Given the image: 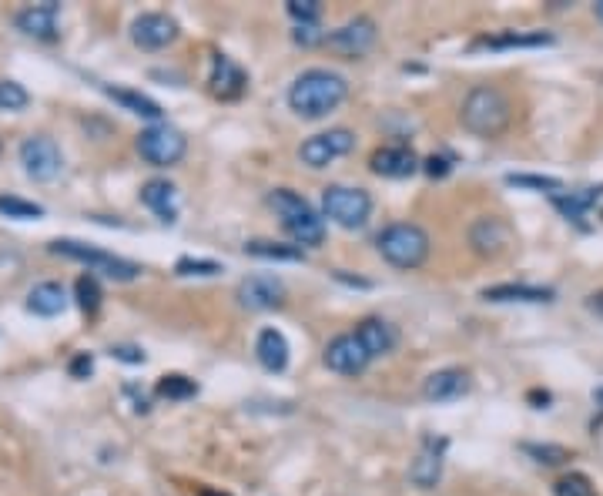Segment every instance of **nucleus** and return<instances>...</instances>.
Instances as JSON below:
<instances>
[{"label":"nucleus","instance_id":"obj_11","mask_svg":"<svg viewBox=\"0 0 603 496\" xmlns=\"http://www.w3.org/2000/svg\"><path fill=\"white\" fill-rule=\"evenodd\" d=\"M178 21L161 11H148V14H138L131 21V41L134 47L141 51H165L178 41Z\"/></svg>","mask_w":603,"mask_h":496},{"label":"nucleus","instance_id":"obj_36","mask_svg":"<svg viewBox=\"0 0 603 496\" xmlns=\"http://www.w3.org/2000/svg\"><path fill=\"white\" fill-rule=\"evenodd\" d=\"M289 17L292 21H299V27H315V21L322 17V4L319 0H289Z\"/></svg>","mask_w":603,"mask_h":496},{"label":"nucleus","instance_id":"obj_28","mask_svg":"<svg viewBox=\"0 0 603 496\" xmlns=\"http://www.w3.org/2000/svg\"><path fill=\"white\" fill-rule=\"evenodd\" d=\"M600 198V188H583V192H570V195H553V205L560 208L567 218H583V212Z\"/></svg>","mask_w":603,"mask_h":496},{"label":"nucleus","instance_id":"obj_20","mask_svg":"<svg viewBox=\"0 0 603 496\" xmlns=\"http://www.w3.org/2000/svg\"><path fill=\"white\" fill-rule=\"evenodd\" d=\"M17 31H24L34 41H54L57 37V4L47 0V4H31L24 7L21 14L14 17Z\"/></svg>","mask_w":603,"mask_h":496},{"label":"nucleus","instance_id":"obj_25","mask_svg":"<svg viewBox=\"0 0 603 496\" xmlns=\"http://www.w3.org/2000/svg\"><path fill=\"white\" fill-rule=\"evenodd\" d=\"M557 37L547 31H503V34H486L473 47H486V51H506V47H550Z\"/></svg>","mask_w":603,"mask_h":496},{"label":"nucleus","instance_id":"obj_19","mask_svg":"<svg viewBox=\"0 0 603 496\" xmlns=\"http://www.w3.org/2000/svg\"><path fill=\"white\" fill-rule=\"evenodd\" d=\"M208 84H212L215 98L235 101L238 94L248 88V74L238 68V64L228 54H215L212 57V78H208Z\"/></svg>","mask_w":603,"mask_h":496},{"label":"nucleus","instance_id":"obj_1","mask_svg":"<svg viewBox=\"0 0 603 496\" xmlns=\"http://www.w3.org/2000/svg\"><path fill=\"white\" fill-rule=\"evenodd\" d=\"M349 98V81L329 68H309L292 81L289 108L305 121H319Z\"/></svg>","mask_w":603,"mask_h":496},{"label":"nucleus","instance_id":"obj_22","mask_svg":"<svg viewBox=\"0 0 603 496\" xmlns=\"http://www.w3.org/2000/svg\"><path fill=\"white\" fill-rule=\"evenodd\" d=\"M356 336H359L362 346H366L369 359L389 356V352L396 349V342H399L396 329H392L386 319H362L359 329H356Z\"/></svg>","mask_w":603,"mask_h":496},{"label":"nucleus","instance_id":"obj_15","mask_svg":"<svg viewBox=\"0 0 603 496\" xmlns=\"http://www.w3.org/2000/svg\"><path fill=\"white\" fill-rule=\"evenodd\" d=\"M469 386H473V379H469L466 369L446 366V369L429 372L423 383V396L429 403H456V399H463L469 393Z\"/></svg>","mask_w":603,"mask_h":496},{"label":"nucleus","instance_id":"obj_4","mask_svg":"<svg viewBox=\"0 0 603 496\" xmlns=\"http://www.w3.org/2000/svg\"><path fill=\"white\" fill-rule=\"evenodd\" d=\"M376 248L389 265H396V269H402V272H413V269H419V265H426L429 252H433V242H429L423 225L392 222L379 232Z\"/></svg>","mask_w":603,"mask_h":496},{"label":"nucleus","instance_id":"obj_18","mask_svg":"<svg viewBox=\"0 0 603 496\" xmlns=\"http://www.w3.org/2000/svg\"><path fill=\"white\" fill-rule=\"evenodd\" d=\"M141 205L158 215V222L175 225L178 222V188L168 178H151L141 185Z\"/></svg>","mask_w":603,"mask_h":496},{"label":"nucleus","instance_id":"obj_40","mask_svg":"<svg viewBox=\"0 0 603 496\" xmlns=\"http://www.w3.org/2000/svg\"><path fill=\"white\" fill-rule=\"evenodd\" d=\"M111 356L114 359H124V362H145V352L131 349V346H111Z\"/></svg>","mask_w":603,"mask_h":496},{"label":"nucleus","instance_id":"obj_29","mask_svg":"<svg viewBox=\"0 0 603 496\" xmlns=\"http://www.w3.org/2000/svg\"><path fill=\"white\" fill-rule=\"evenodd\" d=\"M74 295H78V305L84 316H98L101 309V285H98V275H81L78 282H74Z\"/></svg>","mask_w":603,"mask_h":496},{"label":"nucleus","instance_id":"obj_13","mask_svg":"<svg viewBox=\"0 0 603 496\" xmlns=\"http://www.w3.org/2000/svg\"><path fill=\"white\" fill-rule=\"evenodd\" d=\"M322 359H325V366H329L332 372H339V376H362L372 362L356 332H342V336H335L329 346H325Z\"/></svg>","mask_w":603,"mask_h":496},{"label":"nucleus","instance_id":"obj_41","mask_svg":"<svg viewBox=\"0 0 603 496\" xmlns=\"http://www.w3.org/2000/svg\"><path fill=\"white\" fill-rule=\"evenodd\" d=\"M295 41L305 44V47H312V44L322 41V34H315V27H295Z\"/></svg>","mask_w":603,"mask_h":496},{"label":"nucleus","instance_id":"obj_14","mask_svg":"<svg viewBox=\"0 0 603 496\" xmlns=\"http://www.w3.org/2000/svg\"><path fill=\"white\" fill-rule=\"evenodd\" d=\"M510 242H513V228L506 225L500 215H483L469 225V245H473V252L483 255V259L503 255L506 248H510Z\"/></svg>","mask_w":603,"mask_h":496},{"label":"nucleus","instance_id":"obj_32","mask_svg":"<svg viewBox=\"0 0 603 496\" xmlns=\"http://www.w3.org/2000/svg\"><path fill=\"white\" fill-rule=\"evenodd\" d=\"M523 450L530 453L536 463H543V466H560V463H567L570 456H573L567 446H557V443H526Z\"/></svg>","mask_w":603,"mask_h":496},{"label":"nucleus","instance_id":"obj_12","mask_svg":"<svg viewBox=\"0 0 603 496\" xmlns=\"http://www.w3.org/2000/svg\"><path fill=\"white\" fill-rule=\"evenodd\" d=\"M285 302V282L279 275H248L238 282V305L248 312H272L282 309Z\"/></svg>","mask_w":603,"mask_h":496},{"label":"nucleus","instance_id":"obj_24","mask_svg":"<svg viewBox=\"0 0 603 496\" xmlns=\"http://www.w3.org/2000/svg\"><path fill=\"white\" fill-rule=\"evenodd\" d=\"M64 309H67V292L61 282H41V285H34L31 295H27V312H34V316H41V319L61 316Z\"/></svg>","mask_w":603,"mask_h":496},{"label":"nucleus","instance_id":"obj_37","mask_svg":"<svg viewBox=\"0 0 603 496\" xmlns=\"http://www.w3.org/2000/svg\"><path fill=\"white\" fill-rule=\"evenodd\" d=\"M218 272H222V265L208 259H178L175 265V275H218Z\"/></svg>","mask_w":603,"mask_h":496},{"label":"nucleus","instance_id":"obj_35","mask_svg":"<svg viewBox=\"0 0 603 496\" xmlns=\"http://www.w3.org/2000/svg\"><path fill=\"white\" fill-rule=\"evenodd\" d=\"M506 181L516 185V188H536V192H550V195L563 192V181L560 178H547V175H506Z\"/></svg>","mask_w":603,"mask_h":496},{"label":"nucleus","instance_id":"obj_23","mask_svg":"<svg viewBox=\"0 0 603 496\" xmlns=\"http://www.w3.org/2000/svg\"><path fill=\"white\" fill-rule=\"evenodd\" d=\"M553 289H543V285H516V282H503V285H490V289L480 292L483 302H553Z\"/></svg>","mask_w":603,"mask_h":496},{"label":"nucleus","instance_id":"obj_21","mask_svg":"<svg viewBox=\"0 0 603 496\" xmlns=\"http://www.w3.org/2000/svg\"><path fill=\"white\" fill-rule=\"evenodd\" d=\"M289 339L282 336L279 329H262L255 339V359L262 362V369L268 372H285L289 369Z\"/></svg>","mask_w":603,"mask_h":496},{"label":"nucleus","instance_id":"obj_16","mask_svg":"<svg viewBox=\"0 0 603 496\" xmlns=\"http://www.w3.org/2000/svg\"><path fill=\"white\" fill-rule=\"evenodd\" d=\"M369 168H372V175H379V178H409L423 168V161H419V155L409 145H386V148L372 151Z\"/></svg>","mask_w":603,"mask_h":496},{"label":"nucleus","instance_id":"obj_27","mask_svg":"<svg viewBox=\"0 0 603 496\" xmlns=\"http://www.w3.org/2000/svg\"><path fill=\"white\" fill-rule=\"evenodd\" d=\"M245 255H252V259H265V262H302L305 259V248L255 238V242L245 245Z\"/></svg>","mask_w":603,"mask_h":496},{"label":"nucleus","instance_id":"obj_43","mask_svg":"<svg viewBox=\"0 0 603 496\" xmlns=\"http://www.w3.org/2000/svg\"><path fill=\"white\" fill-rule=\"evenodd\" d=\"M198 496H228L222 490H212V486H205V490H198Z\"/></svg>","mask_w":603,"mask_h":496},{"label":"nucleus","instance_id":"obj_7","mask_svg":"<svg viewBox=\"0 0 603 496\" xmlns=\"http://www.w3.org/2000/svg\"><path fill=\"white\" fill-rule=\"evenodd\" d=\"M134 145H138V155L155 168H171L188 155V138L171 124H148Z\"/></svg>","mask_w":603,"mask_h":496},{"label":"nucleus","instance_id":"obj_34","mask_svg":"<svg viewBox=\"0 0 603 496\" xmlns=\"http://www.w3.org/2000/svg\"><path fill=\"white\" fill-rule=\"evenodd\" d=\"M27 104H31V94H27L24 84L0 81V111H24Z\"/></svg>","mask_w":603,"mask_h":496},{"label":"nucleus","instance_id":"obj_8","mask_svg":"<svg viewBox=\"0 0 603 496\" xmlns=\"http://www.w3.org/2000/svg\"><path fill=\"white\" fill-rule=\"evenodd\" d=\"M17 158H21V165H24V175L31 181H41V185L44 181H54L64 168L61 148H57V141L47 135L24 138L21 148H17Z\"/></svg>","mask_w":603,"mask_h":496},{"label":"nucleus","instance_id":"obj_3","mask_svg":"<svg viewBox=\"0 0 603 496\" xmlns=\"http://www.w3.org/2000/svg\"><path fill=\"white\" fill-rule=\"evenodd\" d=\"M268 205H272V212L282 218V228L292 235V242L299 248H315L325 242L322 215L315 212L299 192H292V188H275V192L268 195Z\"/></svg>","mask_w":603,"mask_h":496},{"label":"nucleus","instance_id":"obj_9","mask_svg":"<svg viewBox=\"0 0 603 496\" xmlns=\"http://www.w3.org/2000/svg\"><path fill=\"white\" fill-rule=\"evenodd\" d=\"M352 148H356V135H352L349 128H329V131H319V135L305 138L299 148V158H302V165H309V168H329L332 161L346 158Z\"/></svg>","mask_w":603,"mask_h":496},{"label":"nucleus","instance_id":"obj_44","mask_svg":"<svg viewBox=\"0 0 603 496\" xmlns=\"http://www.w3.org/2000/svg\"><path fill=\"white\" fill-rule=\"evenodd\" d=\"M593 11H597V17H600V24H603V0H597V7H593Z\"/></svg>","mask_w":603,"mask_h":496},{"label":"nucleus","instance_id":"obj_6","mask_svg":"<svg viewBox=\"0 0 603 496\" xmlns=\"http://www.w3.org/2000/svg\"><path fill=\"white\" fill-rule=\"evenodd\" d=\"M322 215L335 222L339 228H349L356 232L369 222L372 215V195L366 188H352V185H329L322 188Z\"/></svg>","mask_w":603,"mask_h":496},{"label":"nucleus","instance_id":"obj_42","mask_svg":"<svg viewBox=\"0 0 603 496\" xmlns=\"http://www.w3.org/2000/svg\"><path fill=\"white\" fill-rule=\"evenodd\" d=\"M587 305H590L593 312H597V316H603V289H600V292H593Z\"/></svg>","mask_w":603,"mask_h":496},{"label":"nucleus","instance_id":"obj_39","mask_svg":"<svg viewBox=\"0 0 603 496\" xmlns=\"http://www.w3.org/2000/svg\"><path fill=\"white\" fill-rule=\"evenodd\" d=\"M67 369H71L74 379H88L91 372H94V359L88 356V352H78V356L71 359V366H67Z\"/></svg>","mask_w":603,"mask_h":496},{"label":"nucleus","instance_id":"obj_33","mask_svg":"<svg viewBox=\"0 0 603 496\" xmlns=\"http://www.w3.org/2000/svg\"><path fill=\"white\" fill-rule=\"evenodd\" d=\"M553 496H597V490H593L590 476L567 473V476H560V480L553 483Z\"/></svg>","mask_w":603,"mask_h":496},{"label":"nucleus","instance_id":"obj_17","mask_svg":"<svg viewBox=\"0 0 603 496\" xmlns=\"http://www.w3.org/2000/svg\"><path fill=\"white\" fill-rule=\"evenodd\" d=\"M443 440H426L423 450L416 453V460L409 463V483L419 486V490H436L439 480H443Z\"/></svg>","mask_w":603,"mask_h":496},{"label":"nucleus","instance_id":"obj_10","mask_svg":"<svg viewBox=\"0 0 603 496\" xmlns=\"http://www.w3.org/2000/svg\"><path fill=\"white\" fill-rule=\"evenodd\" d=\"M376 41H379V31H376V21H372V17H352V21H346L342 27H335L332 34L322 37V44L342 57L369 54L372 47H376Z\"/></svg>","mask_w":603,"mask_h":496},{"label":"nucleus","instance_id":"obj_5","mask_svg":"<svg viewBox=\"0 0 603 496\" xmlns=\"http://www.w3.org/2000/svg\"><path fill=\"white\" fill-rule=\"evenodd\" d=\"M51 252L61 255V259L88 265L91 275H108L111 282H134L141 275L138 262H128V259H121V255L104 252V248L74 242V238H57V242H51Z\"/></svg>","mask_w":603,"mask_h":496},{"label":"nucleus","instance_id":"obj_31","mask_svg":"<svg viewBox=\"0 0 603 496\" xmlns=\"http://www.w3.org/2000/svg\"><path fill=\"white\" fill-rule=\"evenodd\" d=\"M155 393L161 399H191V396H198V383H195V379H188V376H178V372H171V376H161L158 379Z\"/></svg>","mask_w":603,"mask_h":496},{"label":"nucleus","instance_id":"obj_30","mask_svg":"<svg viewBox=\"0 0 603 496\" xmlns=\"http://www.w3.org/2000/svg\"><path fill=\"white\" fill-rule=\"evenodd\" d=\"M0 215L17 218V222H31V218H44V205L27 202L21 195H0Z\"/></svg>","mask_w":603,"mask_h":496},{"label":"nucleus","instance_id":"obj_26","mask_svg":"<svg viewBox=\"0 0 603 496\" xmlns=\"http://www.w3.org/2000/svg\"><path fill=\"white\" fill-rule=\"evenodd\" d=\"M104 94L114 101V104H121L124 111H131V114H138V118H148V121H155V124H161V104L158 101H151L148 94H141V91H131V88H104Z\"/></svg>","mask_w":603,"mask_h":496},{"label":"nucleus","instance_id":"obj_2","mask_svg":"<svg viewBox=\"0 0 603 496\" xmlns=\"http://www.w3.org/2000/svg\"><path fill=\"white\" fill-rule=\"evenodd\" d=\"M459 124L476 138H500L513 124V101L496 84H480L459 104Z\"/></svg>","mask_w":603,"mask_h":496},{"label":"nucleus","instance_id":"obj_38","mask_svg":"<svg viewBox=\"0 0 603 496\" xmlns=\"http://www.w3.org/2000/svg\"><path fill=\"white\" fill-rule=\"evenodd\" d=\"M423 171L429 178H446L449 171H453V158H446V155H429L426 161H423Z\"/></svg>","mask_w":603,"mask_h":496}]
</instances>
